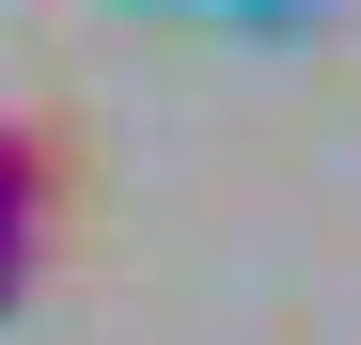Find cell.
Instances as JSON below:
<instances>
[{
	"mask_svg": "<svg viewBox=\"0 0 361 345\" xmlns=\"http://www.w3.org/2000/svg\"><path fill=\"white\" fill-rule=\"evenodd\" d=\"M235 16H314V0H235Z\"/></svg>",
	"mask_w": 361,
	"mask_h": 345,
	"instance_id": "cell-2",
	"label": "cell"
},
{
	"mask_svg": "<svg viewBox=\"0 0 361 345\" xmlns=\"http://www.w3.org/2000/svg\"><path fill=\"white\" fill-rule=\"evenodd\" d=\"M47 220H63V157H47V126H0V314L32 299Z\"/></svg>",
	"mask_w": 361,
	"mask_h": 345,
	"instance_id": "cell-1",
	"label": "cell"
}]
</instances>
